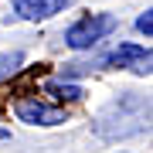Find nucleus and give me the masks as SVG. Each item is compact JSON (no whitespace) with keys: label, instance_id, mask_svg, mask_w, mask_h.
<instances>
[{"label":"nucleus","instance_id":"obj_1","mask_svg":"<svg viewBox=\"0 0 153 153\" xmlns=\"http://www.w3.org/2000/svg\"><path fill=\"white\" fill-rule=\"evenodd\" d=\"M150 119V105L143 102L140 95H123L119 102L105 105L95 119V136L102 140H123V136H133V133H143V126Z\"/></svg>","mask_w":153,"mask_h":153},{"label":"nucleus","instance_id":"obj_2","mask_svg":"<svg viewBox=\"0 0 153 153\" xmlns=\"http://www.w3.org/2000/svg\"><path fill=\"white\" fill-rule=\"evenodd\" d=\"M119 27V17L116 14H88L82 21H75L71 27L65 31V44L75 51H85V48H95L105 34H112Z\"/></svg>","mask_w":153,"mask_h":153},{"label":"nucleus","instance_id":"obj_3","mask_svg":"<svg viewBox=\"0 0 153 153\" xmlns=\"http://www.w3.org/2000/svg\"><path fill=\"white\" fill-rule=\"evenodd\" d=\"M14 112H17V119L27 123V126H61V123L68 119V112L61 109V105H44V102H38V99H24V102H17Z\"/></svg>","mask_w":153,"mask_h":153},{"label":"nucleus","instance_id":"obj_4","mask_svg":"<svg viewBox=\"0 0 153 153\" xmlns=\"http://www.w3.org/2000/svg\"><path fill=\"white\" fill-rule=\"evenodd\" d=\"M71 0H14V14L24 17V21H48V17L61 14Z\"/></svg>","mask_w":153,"mask_h":153},{"label":"nucleus","instance_id":"obj_5","mask_svg":"<svg viewBox=\"0 0 153 153\" xmlns=\"http://www.w3.org/2000/svg\"><path fill=\"white\" fill-rule=\"evenodd\" d=\"M55 99H61V102H78L85 92H82V85H71V82H48L44 85Z\"/></svg>","mask_w":153,"mask_h":153},{"label":"nucleus","instance_id":"obj_6","mask_svg":"<svg viewBox=\"0 0 153 153\" xmlns=\"http://www.w3.org/2000/svg\"><path fill=\"white\" fill-rule=\"evenodd\" d=\"M21 65H24V55H21V51H7V55H0V78H10Z\"/></svg>","mask_w":153,"mask_h":153},{"label":"nucleus","instance_id":"obj_7","mask_svg":"<svg viewBox=\"0 0 153 153\" xmlns=\"http://www.w3.org/2000/svg\"><path fill=\"white\" fill-rule=\"evenodd\" d=\"M136 31H140V34H146V38L153 34V10H146V14H140V17H136Z\"/></svg>","mask_w":153,"mask_h":153},{"label":"nucleus","instance_id":"obj_8","mask_svg":"<svg viewBox=\"0 0 153 153\" xmlns=\"http://www.w3.org/2000/svg\"><path fill=\"white\" fill-rule=\"evenodd\" d=\"M4 140H10V129H0V143Z\"/></svg>","mask_w":153,"mask_h":153}]
</instances>
